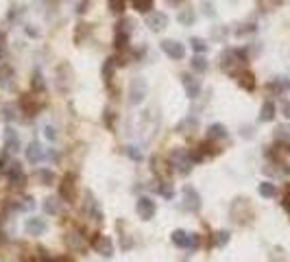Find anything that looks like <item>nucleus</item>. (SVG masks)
<instances>
[{
	"instance_id": "1",
	"label": "nucleus",
	"mask_w": 290,
	"mask_h": 262,
	"mask_svg": "<svg viewBox=\"0 0 290 262\" xmlns=\"http://www.w3.org/2000/svg\"><path fill=\"white\" fill-rule=\"evenodd\" d=\"M244 64H246V55L242 50H227V52H222V57H220V68L232 76H238L242 72Z\"/></svg>"
},
{
	"instance_id": "2",
	"label": "nucleus",
	"mask_w": 290,
	"mask_h": 262,
	"mask_svg": "<svg viewBox=\"0 0 290 262\" xmlns=\"http://www.w3.org/2000/svg\"><path fill=\"white\" fill-rule=\"evenodd\" d=\"M229 216H232L234 223H249L251 216H253V208L249 204V199H244V196H238V199L232 204L229 208Z\"/></svg>"
},
{
	"instance_id": "3",
	"label": "nucleus",
	"mask_w": 290,
	"mask_h": 262,
	"mask_svg": "<svg viewBox=\"0 0 290 262\" xmlns=\"http://www.w3.org/2000/svg\"><path fill=\"white\" fill-rule=\"evenodd\" d=\"M146 94H148V83L144 76H134L129 83V103L131 105H138V103H142L144 98H146Z\"/></svg>"
},
{
	"instance_id": "4",
	"label": "nucleus",
	"mask_w": 290,
	"mask_h": 262,
	"mask_svg": "<svg viewBox=\"0 0 290 262\" xmlns=\"http://www.w3.org/2000/svg\"><path fill=\"white\" fill-rule=\"evenodd\" d=\"M170 164H172V168H177L181 172V175H188L194 162L190 160V151H186V148H172Z\"/></svg>"
},
{
	"instance_id": "5",
	"label": "nucleus",
	"mask_w": 290,
	"mask_h": 262,
	"mask_svg": "<svg viewBox=\"0 0 290 262\" xmlns=\"http://www.w3.org/2000/svg\"><path fill=\"white\" fill-rule=\"evenodd\" d=\"M59 194H62V199H66L68 204H74L76 201V175L74 172L64 175L62 186H59Z\"/></svg>"
},
{
	"instance_id": "6",
	"label": "nucleus",
	"mask_w": 290,
	"mask_h": 262,
	"mask_svg": "<svg viewBox=\"0 0 290 262\" xmlns=\"http://www.w3.org/2000/svg\"><path fill=\"white\" fill-rule=\"evenodd\" d=\"M44 105H46L44 96H35V92L33 94H24V96L20 98V110L24 112V114H28V116H35Z\"/></svg>"
},
{
	"instance_id": "7",
	"label": "nucleus",
	"mask_w": 290,
	"mask_h": 262,
	"mask_svg": "<svg viewBox=\"0 0 290 262\" xmlns=\"http://www.w3.org/2000/svg\"><path fill=\"white\" fill-rule=\"evenodd\" d=\"M155 210H157V206L150 196H140V199L136 201V212L142 221H150V218L155 216Z\"/></svg>"
},
{
	"instance_id": "8",
	"label": "nucleus",
	"mask_w": 290,
	"mask_h": 262,
	"mask_svg": "<svg viewBox=\"0 0 290 262\" xmlns=\"http://www.w3.org/2000/svg\"><path fill=\"white\" fill-rule=\"evenodd\" d=\"M162 50H164L170 59H174V62H179V59L186 57V46L177 40H164L162 42Z\"/></svg>"
},
{
	"instance_id": "9",
	"label": "nucleus",
	"mask_w": 290,
	"mask_h": 262,
	"mask_svg": "<svg viewBox=\"0 0 290 262\" xmlns=\"http://www.w3.org/2000/svg\"><path fill=\"white\" fill-rule=\"evenodd\" d=\"M153 112L155 110H146V112H142V116H140V129H142V138L144 140H148L150 136H153L155 127H157V120H155Z\"/></svg>"
},
{
	"instance_id": "10",
	"label": "nucleus",
	"mask_w": 290,
	"mask_h": 262,
	"mask_svg": "<svg viewBox=\"0 0 290 262\" xmlns=\"http://www.w3.org/2000/svg\"><path fill=\"white\" fill-rule=\"evenodd\" d=\"M184 208H186V210H190V212L201 210V196H198L196 188H192V186L184 188Z\"/></svg>"
},
{
	"instance_id": "11",
	"label": "nucleus",
	"mask_w": 290,
	"mask_h": 262,
	"mask_svg": "<svg viewBox=\"0 0 290 262\" xmlns=\"http://www.w3.org/2000/svg\"><path fill=\"white\" fill-rule=\"evenodd\" d=\"M16 86V70L9 64H0V88L2 90H14Z\"/></svg>"
},
{
	"instance_id": "12",
	"label": "nucleus",
	"mask_w": 290,
	"mask_h": 262,
	"mask_svg": "<svg viewBox=\"0 0 290 262\" xmlns=\"http://www.w3.org/2000/svg\"><path fill=\"white\" fill-rule=\"evenodd\" d=\"M92 245H94L96 252H98L100 256H105V258H112V256H114V242H112V238H110V236L96 234Z\"/></svg>"
},
{
	"instance_id": "13",
	"label": "nucleus",
	"mask_w": 290,
	"mask_h": 262,
	"mask_svg": "<svg viewBox=\"0 0 290 262\" xmlns=\"http://www.w3.org/2000/svg\"><path fill=\"white\" fill-rule=\"evenodd\" d=\"M146 24H148L150 31L160 33V31H164V28L168 26V16L164 14V11H155V14H148L146 16Z\"/></svg>"
},
{
	"instance_id": "14",
	"label": "nucleus",
	"mask_w": 290,
	"mask_h": 262,
	"mask_svg": "<svg viewBox=\"0 0 290 262\" xmlns=\"http://www.w3.org/2000/svg\"><path fill=\"white\" fill-rule=\"evenodd\" d=\"M153 172L162 182H168L172 175V164L166 162V160H162V158H153Z\"/></svg>"
},
{
	"instance_id": "15",
	"label": "nucleus",
	"mask_w": 290,
	"mask_h": 262,
	"mask_svg": "<svg viewBox=\"0 0 290 262\" xmlns=\"http://www.w3.org/2000/svg\"><path fill=\"white\" fill-rule=\"evenodd\" d=\"M86 214H90V216L94 218V221H102V212H100V208H98V201L94 199V194H92V190H86Z\"/></svg>"
},
{
	"instance_id": "16",
	"label": "nucleus",
	"mask_w": 290,
	"mask_h": 262,
	"mask_svg": "<svg viewBox=\"0 0 290 262\" xmlns=\"http://www.w3.org/2000/svg\"><path fill=\"white\" fill-rule=\"evenodd\" d=\"M24 232H26L28 236H42V234L46 232V223H44V218H38V216L26 218V223H24Z\"/></svg>"
},
{
	"instance_id": "17",
	"label": "nucleus",
	"mask_w": 290,
	"mask_h": 262,
	"mask_svg": "<svg viewBox=\"0 0 290 262\" xmlns=\"http://www.w3.org/2000/svg\"><path fill=\"white\" fill-rule=\"evenodd\" d=\"M2 138H4V148H7V153H18V151H20V138H18L14 127L4 129Z\"/></svg>"
},
{
	"instance_id": "18",
	"label": "nucleus",
	"mask_w": 290,
	"mask_h": 262,
	"mask_svg": "<svg viewBox=\"0 0 290 262\" xmlns=\"http://www.w3.org/2000/svg\"><path fill=\"white\" fill-rule=\"evenodd\" d=\"M181 81H184V86H186L188 98H196L198 94H201V83H198V79H194V76H190L186 72V74H181Z\"/></svg>"
},
{
	"instance_id": "19",
	"label": "nucleus",
	"mask_w": 290,
	"mask_h": 262,
	"mask_svg": "<svg viewBox=\"0 0 290 262\" xmlns=\"http://www.w3.org/2000/svg\"><path fill=\"white\" fill-rule=\"evenodd\" d=\"M66 245L72 252H83L86 249V236H81L78 232H68L66 234Z\"/></svg>"
},
{
	"instance_id": "20",
	"label": "nucleus",
	"mask_w": 290,
	"mask_h": 262,
	"mask_svg": "<svg viewBox=\"0 0 290 262\" xmlns=\"http://www.w3.org/2000/svg\"><path fill=\"white\" fill-rule=\"evenodd\" d=\"M42 158H44V148H42V144L40 142H31V144L26 146V160L31 164H38V162H42Z\"/></svg>"
},
{
	"instance_id": "21",
	"label": "nucleus",
	"mask_w": 290,
	"mask_h": 262,
	"mask_svg": "<svg viewBox=\"0 0 290 262\" xmlns=\"http://www.w3.org/2000/svg\"><path fill=\"white\" fill-rule=\"evenodd\" d=\"M196 129H198V118L196 116H188L177 124V134H194Z\"/></svg>"
},
{
	"instance_id": "22",
	"label": "nucleus",
	"mask_w": 290,
	"mask_h": 262,
	"mask_svg": "<svg viewBox=\"0 0 290 262\" xmlns=\"http://www.w3.org/2000/svg\"><path fill=\"white\" fill-rule=\"evenodd\" d=\"M33 177H35V182H38L40 186H50V184L55 182V172L48 170V168H40V170H35V172H33Z\"/></svg>"
},
{
	"instance_id": "23",
	"label": "nucleus",
	"mask_w": 290,
	"mask_h": 262,
	"mask_svg": "<svg viewBox=\"0 0 290 262\" xmlns=\"http://www.w3.org/2000/svg\"><path fill=\"white\" fill-rule=\"evenodd\" d=\"M227 138V127L220 122H214L208 127V140H222Z\"/></svg>"
},
{
	"instance_id": "24",
	"label": "nucleus",
	"mask_w": 290,
	"mask_h": 262,
	"mask_svg": "<svg viewBox=\"0 0 290 262\" xmlns=\"http://www.w3.org/2000/svg\"><path fill=\"white\" fill-rule=\"evenodd\" d=\"M170 240H172L177 247L188 249V245H190V234H188V232H184V230H174L172 234H170Z\"/></svg>"
},
{
	"instance_id": "25",
	"label": "nucleus",
	"mask_w": 290,
	"mask_h": 262,
	"mask_svg": "<svg viewBox=\"0 0 290 262\" xmlns=\"http://www.w3.org/2000/svg\"><path fill=\"white\" fill-rule=\"evenodd\" d=\"M238 83L240 88H244V90H256V76H253V72H249V70H242V72L238 74Z\"/></svg>"
},
{
	"instance_id": "26",
	"label": "nucleus",
	"mask_w": 290,
	"mask_h": 262,
	"mask_svg": "<svg viewBox=\"0 0 290 262\" xmlns=\"http://www.w3.org/2000/svg\"><path fill=\"white\" fill-rule=\"evenodd\" d=\"M177 20H179V24H184V26L194 24V22H196V11L194 9H181Z\"/></svg>"
},
{
	"instance_id": "27",
	"label": "nucleus",
	"mask_w": 290,
	"mask_h": 262,
	"mask_svg": "<svg viewBox=\"0 0 290 262\" xmlns=\"http://www.w3.org/2000/svg\"><path fill=\"white\" fill-rule=\"evenodd\" d=\"M273 118H275V103H273V100H266V103L262 105V110H260V120L270 122Z\"/></svg>"
},
{
	"instance_id": "28",
	"label": "nucleus",
	"mask_w": 290,
	"mask_h": 262,
	"mask_svg": "<svg viewBox=\"0 0 290 262\" xmlns=\"http://www.w3.org/2000/svg\"><path fill=\"white\" fill-rule=\"evenodd\" d=\"M190 68L194 70V72L203 74V72H208L210 64H208V59H205L203 55H196V57H192V59H190Z\"/></svg>"
},
{
	"instance_id": "29",
	"label": "nucleus",
	"mask_w": 290,
	"mask_h": 262,
	"mask_svg": "<svg viewBox=\"0 0 290 262\" xmlns=\"http://www.w3.org/2000/svg\"><path fill=\"white\" fill-rule=\"evenodd\" d=\"M258 192H260V196H264V199H273L277 194V188H275V184H270V182H262L258 186Z\"/></svg>"
},
{
	"instance_id": "30",
	"label": "nucleus",
	"mask_w": 290,
	"mask_h": 262,
	"mask_svg": "<svg viewBox=\"0 0 290 262\" xmlns=\"http://www.w3.org/2000/svg\"><path fill=\"white\" fill-rule=\"evenodd\" d=\"M275 140L282 144H290V124H280L275 129Z\"/></svg>"
},
{
	"instance_id": "31",
	"label": "nucleus",
	"mask_w": 290,
	"mask_h": 262,
	"mask_svg": "<svg viewBox=\"0 0 290 262\" xmlns=\"http://www.w3.org/2000/svg\"><path fill=\"white\" fill-rule=\"evenodd\" d=\"M131 4H134L138 14H144V16H148L150 9H153V0H131Z\"/></svg>"
},
{
	"instance_id": "32",
	"label": "nucleus",
	"mask_w": 290,
	"mask_h": 262,
	"mask_svg": "<svg viewBox=\"0 0 290 262\" xmlns=\"http://www.w3.org/2000/svg\"><path fill=\"white\" fill-rule=\"evenodd\" d=\"M44 212L46 214H52V216L62 212V206H59V201L55 199V196H48V199H44Z\"/></svg>"
},
{
	"instance_id": "33",
	"label": "nucleus",
	"mask_w": 290,
	"mask_h": 262,
	"mask_svg": "<svg viewBox=\"0 0 290 262\" xmlns=\"http://www.w3.org/2000/svg\"><path fill=\"white\" fill-rule=\"evenodd\" d=\"M229 238H232V234H229L227 230L216 232V234H214V245H216V247H225L227 242H229Z\"/></svg>"
},
{
	"instance_id": "34",
	"label": "nucleus",
	"mask_w": 290,
	"mask_h": 262,
	"mask_svg": "<svg viewBox=\"0 0 290 262\" xmlns=\"http://www.w3.org/2000/svg\"><path fill=\"white\" fill-rule=\"evenodd\" d=\"M190 46H192V50L198 52V55H203V52L208 50V42L203 38H190Z\"/></svg>"
},
{
	"instance_id": "35",
	"label": "nucleus",
	"mask_w": 290,
	"mask_h": 262,
	"mask_svg": "<svg viewBox=\"0 0 290 262\" xmlns=\"http://www.w3.org/2000/svg\"><path fill=\"white\" fill-rule=\"evenodd\" d=\"M31 86H33V92H40V94H44V92H46V83H44V79H42V74H40V72H35V74H33Z\"/></svg>"
},
{
	"instance_id": "36",
	"label": "nucleus",
	"mask_w": 290,
	"mask_h": 262,
	"mask_svg": "<svg viewBox=\"0 0 290 262\" xmlns=\"http://www.w3.org/2000/svg\"><path fill=\"white\" fill-rule=\"evenodd\" d=\"M114 68H116V62H114V59H107L105 66H102V76H105L107 83H110L112 76H114Z\"/></svg>"
},
{
	"instance_id": "37",
	"label": "nucleus",
	"mask_w": 290,
	"mask_h": 262,
	"mask_svg": "<svg viewBox=\"0 0 290 262\" xmlns=\"http://www.w3.org/2000/svg\"><path fill=\"white\" fill-rule=\"evenodd\" d=\"M131 24H134V22H131L129 18H124L122 22H118V35H124V38H129V35H131Z\"/></svg>"
},
{
	"instance_id": "38",
	"label": "nucleus",
	"mask_w": 290,
	"mask_h": 262,
	"mask_svg": "<svg viewBox=\"0 0 290 262\" xmlns=\"http://www.w3.org/2000/svg\"><path fill=\"white\" fill-rule=\"evenodd\" d=\"M2 116H4V120H7V122H14L16 118H18V114H16V105H4V107H2Z\"/></svg>"
},
{
	"instance_id": "39",
	"label": "nucleus",
	"mask_w": 290,
	"mask_h": 262,
	"mask_svg": "<svg viewBox=\"0 0 290 262\" xmlns=\"http://www.w3.org/2000/svg\"><path fill=\"white\" fill-rule=\"evenodd\" d=\"M124 2H126V0H107V4H110V9L114 11V14H122Z\"/></svg>"
},
{
	"instance_id": "40",
	"label": "nucleus",
	"mask_w": 290,
	"mask_h": 262,
	"mask_svg": "<svg viewBox=\"0 0 290 262\" xmlns=\"http://www.w3.org/2000/svg\"><path fill=\"white\" fill-rule=\"evenodd\" d=\"M203 14L208 16V18H216V9H214V2L212 0H203Z\"/></svg>"
},
{
	"instance_id": "41",
	"label": "nucleus",
	"mask_w": 290,
	"mask_h": 262,
	"mask_svg": "<svg viewBox=\"0 0 290 262\" xmlns=\"http://www.w3.org/2000/svg\"><path fill=\"white\" fill-rule=\"evenodd\" d=\"M160 192L166 196V199H172V194H174V190H172V184H168V182H162L160 184Z\"/></svg>"
},
{
	"instance_id": "42",
	"label": "nucleus",
	"mask_w": 290,
	"mask_h": 262,
	"mask_svg": "<svg viewBox=\"0 0 290 262\" xmlns=\"http://www.w3.org/2000/svg\"><path fill=\"white\" fill-rule=\"evenodd\" d=\"M126 156L134 160V162H140V160H142V151H138V146H126Z\"/></svg>"
},
{
	"instance_id": "43",
	"label": "nucleus",
	"mask_w": 290,
	"mask_h": 262,
	"mask_svg": "<svg viewBox=\"0 0 290 262\" xmlns=\"http://www.w3.org/2000/svg\"><path fill=\"white\" fill-rule=\"evenodd\" d=\"M225 35H227V28L225 26H214L212 28V38L214 40H225Z\"/></svg>"
},
{
	"instance_id": "44",
	"label": "nucleus",
	"mask_w": 290,
	"mask_h": 262,
	"mask_svg": "<svg viewBox=\"0 0 290 262\" xmlns=\"http://www.w3.org/2000/svg\"><path fill=\"white\" fill-rule=\"evenodd\" d=\"M44 136H46V140H57V129L55 127H50V124H46L44 127Z\"/></svg>"
},
{
	"instance_id": "45",
	"label": "nucleus",
	"mask_w": 290,
	"mask_h": 262,
	"mask_svg": "<svg viewBox=\"0 0 290 262\" xmlns=\"http://www.w3.org/2000/svg\"><path fill=\"white\" fill-rule=\"evenodd\" d=\"M253 31H256V26H253V24H244L242 28L236 31V35H246V33H253Z\"/></svg>"
},
{
	"instance_id": "46",
	"label": "nucleus",
	"mask_w": 290,
	"mask_h": 262,
	"mask_svg": "<svg viewBox=\"0 0 290 262\" xmlns=\"http://www.w3.org/2000/svg\"><path fill=\"white\" fill-rule=\"evenodd\" d=\"M282 114H284V118L290 120V100H284L282 103Z\"/></svg>"
},
{
	"instance_id": "47",
	"label": "nucleus",
	"mask_w": 290,
	"mask_h": 262,
	"mask_svg": "<svg viewBox=\"0 0 290 262\" xmlns=\"http://www.w3.org/2000/svg\"><path fill=\"white\" fill-rule=\"evenodd\" d=\"M198 247V236L196 234H190V245H188V249H196Z\"/></svg>"
},
{
	"instance_id": "48",
	"label": "nucleus",
	"mask_w": 290,
	"mask_h": 262,
	"mask_svg": "<svg viewBox=\"0 0 290 262\" xmlns=\"http://www.w3.org/2000/svg\"><path fill=\"white\" fill-rule=\"evenodd\" d=\"M26 35H28V38H40V31H38V28H33V26H26Z\"/></svg>"
},
{
	"instance_id": "49",
	"label": "nucleus",
	"mask_w": 290,
	"mask_h": 262,
	"mask_svg": "<svg viewBox=\"0 0 290 262\" xmlns=\"http://www.w3.org/2000/svg\"><path fill=\"white\" fill-rule=\"evenodd\" d=\"M284 210H286V212H288V216H290V192H288L286 196H284Z\"/></svg>"
},
{
	"instance_id": "50",
	"label": "nucleus",
	"mask_w": 290,
	"mask_h": 262,
	"mask_svg": "<svg viewBox=\"0 0 290 262\" xmlns=\"http://www.w3.org/2000/svg\"><path fill=\"white\" fill-rule=\"evenodd\" d=\"M4 164H7V158H4V156H0V170L4 168Z\"/></svg>"
},
{
	"instance_id": "51",
	"label": "nucleus",
	"mask_w": 290,
	"mask_h": 262,
	"mask_svg": "<svg viewBox=\"0 0 290 262\" xmlns=\"http://www.w3.org/2000/svg\"><path fill=\"white\" fill-rule=\"evenodd\" d=\"M2 48H4V38H2V33H0V55H2Z\"/></svg>"
},
{
	"instance_id": "52",
	"label": "nucleus",
	"mask_w": 290,
	"mask_h": 262,
	"mask_svg": "<svg viewBox=\"0 0 290 262\" xmlns=\"http://www.w3.org/2000/svg\"><path fill=\"white\" fill-rule=\"evenodd\" d=\"M168 2H172V4H177V2H181V0H168Z\"/></svg>"
},
{
	"instance_id": "53",
	"label": "nucleus",
	"mask_w": 290,
	"mask_h": 262,
	"mask_svg": "<svg viewBox=\"0 0 290 262\" xmlns=\"http://www.w3.org/2000/svg\"><path fill=\"white\" fill-rule=\"evenodd\" d=\"M0 242H2V232H0Z\"/></svg>"
},
{
	"instance_id": "54",
	"label": "nucleus",
	"mask_w": 290,
	"mask_h": 262,
	"mask_svg": "<svg viewBox=\"0 0 290 262\" xmlns=\"http://www.w3.org/2000/svg\"><path fill=\"white\" fill-rule=\"evenodd\" d=\"M273 2H277V4H280V2H282V0H273Z\"/></svg>"
}]
</instances>
